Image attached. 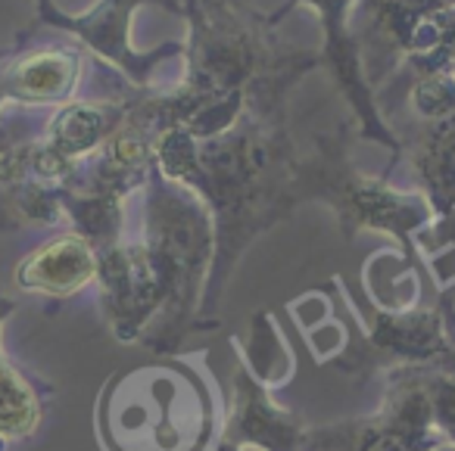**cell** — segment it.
Returning <instances> with one entry per match:
<instances>
[{"label": "cell", "instance_id": "obj_11", "mask_svg": "<svg viewBox=\"0 0 455 451\" xmlns=\"http://www.w3.org/2000/svg\"><path fill=\"white\" fill-rule=\"evenodd\" d=\"M16 212H13V206H10V200H7V194L0 190V227H10V225H16Z\"/></svg>", "mask_w": 455, "mask_h": 451}, {"label": "cell", "instance_id": "obj_4", "mask_svg": "<svg viewBox=\"0 0 455 451\" xmlns=\"http://www.w3.org/2000/svg\"><path fill=\"white\" fill-rule=\"evenodd\" d=\"M4 84H7L10 103H26V107H41V103H60L69 97V91L78 82V63L76 53L63 47H41L26 57H4Z\"/></svg>", "mask_w": 455, "mask_h": 451}, {"label": "cell", "instance_id": "obj_7", "mask_svg": "<svg viewBox=\"0 0 455 451\" xmlns=\"http://www.w3.org/2000/svg\"><path fill=\"white\" fill-rule=\"evenodd\" d=\"M235 432L243 445H253L259 451H299L306 442L303 430L293 423V417L278 411L268 401V395L243 374L237 380Z\"/></svg>", "mask_w": 455, "mask_h": 451}, {"label": "cell", "instance_id": "obj_5", "mask_svg": "<svg viewBox=\"0 0 455 451\" xmlns=\"http://www.w3.org/2000/svg\"><path fill=\"white\" fill-rule=\"evenodd\" d=\"M128 109H132L128 103H66L63 109L53 113L47 134L41 140L57 156L76 165L82 156H88L100 144H107L109 134L125 122Z\"/></svg>", "mask_w": 455, "mask_h": 451}, {"label": "cell", "instance_id": "obj_12", "mask_svg": "<svg viewBox=\"0 0 455 451\" xmlns=\"http://www.w3.org/2000/svg\"><path fill=\"white\" fill-rule=\"evenodd\" d=\"M427 451H455V442H440V445H434V448H427Z\"/></svg>", "mask_w": 455, "mask_h": 451}, {"label": "cell", "instance_id": "obj_2", "mask_svg": "<svg viewBox=\"0 0 455 451\" xmlns=\"http://www.w3.org/2000/svg\"><path fill=\"white\" fill-rule=\"evenodd\" d=\"M100 287L107 296L119 336H138L140 327L150 320L163 302H169V287L147 243L138 246H109L97 265Z\"/></svg>", "mask_w": 455, "mask_h": 451}, {"label": "cell", "instance_id": "obj_10", "mask_svg": "<svg viewBox=\"0 0 455 451\" xmlns=\"http://www.w3.org/2000/svg\"><path fill=\"white\" fill-rule=\"evenodd\" d=\"M424 442H427V432L415 430V426L403 423L399 417L384 411L378 423L353 432V442L343 451H427Z\"/></svg>", "mask_w": 455, "mask_h": 451}, {"label": "cell", "instance_id": "obj_1", "mask_svg": "<svg viewBox=\"0 0 455 451\" xmlns=\"http://www.w3.org/2000/svg\"><path fill=\"white\" fill-rule=\"evenodd\" d=\"M147 249L153 252L169 287L172 314L169 324H181L188 308L196 299L209 262V218L203 206L175 190L169 181H159L150 194V221H147Z\"/></svg>", "mask_w": 455, "mask_h": 451}, {"label": "cell", "instance_id": "obj_3", "mask_svg": "<svg viewBox=\"0 0 455 451\" xmlns=\"http://www.w3.org/2000/svg\"><path fill=\"white\" fill-rule=\"evenodd\" d=\"M97 265H100V258L82 233H63V237L35 249L16 268V283L28 293L66 299V296L88 287V281L97 274Z\"/></svg>", "mask_w": 455, "mask_h": 451}, {"label": "cell", "instance_id": "obj_6", "mask_svg": "<svg viewBox=\"0 0 455 451\" xmlns=\"http://www.w3.org/2000/svg\"><path fill=\"white\" fill-rule=\"evenodd\" d=\"M134 4H140V0H103L97 13L84 16V20H69V16L53 13L51 4H47V0H41V13H44V22L82 35V38L88 41L97 53L119 59V63L125 66L134 78H140V69H144V66L134 63L132 53L125 51V26H128V20H132ZM163 4L172 10V13H184L181 0H163Z\"/></svg>", "mask_w": 455, "mask_h": 451}, {"label": "cell", "instance_id": "obj_9", "mask_svg": "<svg viewBox=\"0 0 455 451\" xmlns=\"http://www.w3.org/2000/svg\"><path fill=\"white\" fill-rule=\"evenodd\" d=\"M38 420H41L38 395L4 361L0 364V439L32 436Z\"/></svg>", "mask_w": 455, "mask_h": 451}, {"label": "cell", "instance_id": "obj_8", "mask_svg": "<svg viewBox=\"0 0 455 451\" xmlns=\"http://www.w3.org/2000/svg\"><path fill=\"white\" fill-rule=\"evenodd\" d=\"M411 162L421 175L430 206L440 215H455V113L424 125Z\"/></svg>", "mask_w": 455, "mask_h": 451}]
</instances>
